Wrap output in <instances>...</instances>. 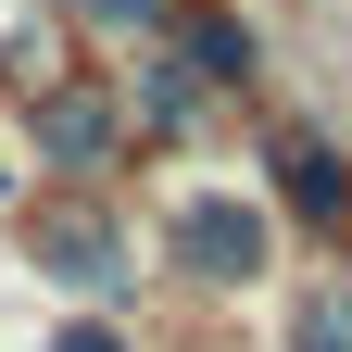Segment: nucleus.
<instances>
[{"label": "nucleus", "instance_id": "f257e3e1", "mask_svg": "<svg viewBox=\"0 0 352 352\" xmlns=\"http://www.w3.org/2000/svg\"><path fill=\"white\" fill-rule=\"evenodd\" d=\"M25 252H38V277H51V289H101V302L126 289V239L101 227V201H88V189L38 214V227H25Z\"/></svg>", "mask_w": 352, "mask_h": 352}, {"label": "nucleus", "instance_id": "f03ea898", "mask_svg": "<svg viewBox=\"0 0 352 352\" xmlns=\"http://www.w3.org/2000/svg\"><path fill=\"white\" fill-rule=\"evenodd\" d=\"M176 264H189L201 289H252L264 264H277V239H264L252 201H189V214H176Z\"/></svg>", "mask_w": 352, "mask_h": 352}, {"label": "nucleus", "instance_id": "7ed1b4c3", "mask_svg": "<svg viewBox=\"0 0 352 352\" xmlns=\"http://www.w3.org/2000/svg\"><path fill=\"white\" fill-rule=\"evenodd\" d=\"M38 151H51L63 176H113L126 126H113V101H101V88H38Z\"/></svg>", "mask_w": 352, "mask_h": 352}, {"label": "nucleus", "instance_id": "20e7f679", "mask_svg": "<svg viewBox=\"0 0 352 352\" xmlns=\"http://www.w3.org/2000/svg\"><path fill=\"white\" fill-rule=\"evenodd\" d=\"M264 176H277V189L315 214V227H352V164L327 151V139H302V126H277V139H264Z\"/></svg>", "mask_w": 352, "mask_h": 352}, {"label": "nucleus", "instance_id": "39448f33", "mask_svg": "<svg viewBox=\"0 0 352 352\" xmlns=\"http://www.w3.org/2000/svg\"><path fill=\"white\" fill-rule=\"evenodd\" d=\"M176 38H189V63H201L214 88L252 76V25H227V13H176Z\"/></svg>", "mask_w": 352, "mask_h": 352}, {"label": "nucleus", "instance_id": "423d86ee", "mask_svg": "<svg viewBox=\"0 0 352 352\" xmlns=\"http://www.w3.org/2000/svg\"><path fill=\"white\" fill-rule=\"evenodd\" d=\"M289 352H352V289H302V327Z\"/></svg>", "mask_w": 352, "mask_h": 352}, {"label": "nucleus", "instance_id": "0eeeda50", "mask_svg": "<svg viewBox=\"0 0 352 352\" xmlns=\"http://www.w3.org/2000/svg\"><path fill=\"white\" fill-rule=\"evenodd\" d=\"M88 25H176V0H76Z\"/></svg>", "mask_w": 352, "mask_h": 352}, {"label": "nucleus", "instance_id": "6e6552de", "mask_svg": "<svg viewBox=\"0 0 352 352\" xmlns=\"http://www.w3.org/2000/svg\"><path fill=\"white\" fill-rule=\"evenodd\" d=\"M51 352H126V340H113V327H63Z\"/></svg>", "mask_w": 352, "mask_h": 352}]
</instances>
